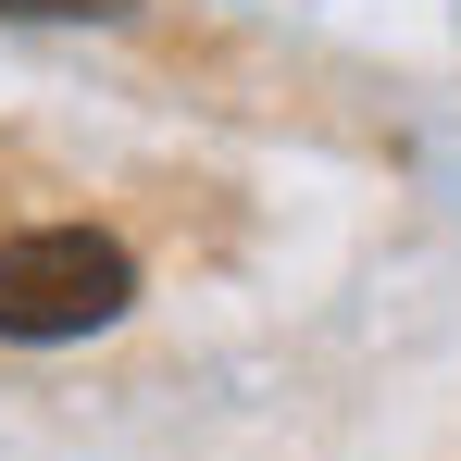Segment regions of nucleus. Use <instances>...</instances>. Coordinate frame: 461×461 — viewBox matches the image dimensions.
I'll return each mask as SVG.
<instances>
[{"label": "nucleus", "instance_id": "nucleus-1", "mask_svg": "<svg viewBox=\"0 0 461 461\" xmlns=\"http://www.w3.org/2000/svg\"><path fill=\"white\" fill-rule=\"evenodd\" d=\"M125 300H138V262H125L100 225H25V237H0V337H13V349L100 337Z\"/></svg>", "mask_w": 461, "mask_h": 461}, {"label": "nucleus", "instance_id": "nucleus-2", "mask_svg": "<svg viewBox=\"0 0 461 461\" xmlns=\"http://www.w3.org/2000/svg\"><path fill=\"white\" fill-rule=\"evenodd\" d=\"M0 13H125V0H0Z\"/></svg>", "mask_w": 461, "mask_h": 461}]
</instances>
